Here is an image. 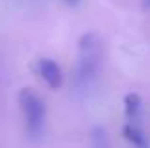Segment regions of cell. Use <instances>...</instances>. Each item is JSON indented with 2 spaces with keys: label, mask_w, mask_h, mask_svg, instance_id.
I'll use <instances>...</instances> for the list:
<instances>
[{
  "label": "cell",
  "mask_w": 150,
  "mask_h": 148,
  "mask_svg": "<svg viewBox=\"0 0 150 148\" xmlns=\"http://www.w3.org/2000/svg\"><path fill=\"white\" fill-rule=\"evenodd\" d=\"M17 103L25 120V131L29 139H40L46 125V104L33 89L23 87L17 93Z\"/></svg>",
  "instance_id": "2"
},
{
  "label": "cell",
  "mask_w": 150,
  "mask_h": 148,
  "mask_svg": "<svg viewBox=\"0 0 150 148\" xmlns=\"http://www.w3.org/2000/svg\"><path fill=\"white\" fill-rule=\"evenodd\" d=\"M143 8H150V0H143Z\"/></svg>",
  "instance_id": "8"
},
{
  "label": "cell",
  "mask_w": 150,
  "mask_h": 148,
  "mask_svg": "<svg viewBox=\"0 0 150 148\" xmlns=\"http://www.w3.org/2000/svg\"><path fill=\"white\" fill-rule=\"evenodd\" d=\"M141 110H143V99L139 93L131 91L124 97V112H125V120L131 123H141Z\"/></svg>",
  "instance_id": "5"
},
{
  "label": "cell",
  "mask_w": 150,
  "mask_h": 148,
  "mask_svg": "<svg viewBox=\"0 0 150 148\" xmlns=\"http://www.w3.org/2000/svg\"><path fill=\"white\" fill-rule=\"evenodd\" d=\"M65 4H69V6H78V4L82 2V0H63Z\"/></svg>",
  "instance_id": "7"
},
{
  "label": "cell",
  "mask_w": 150,
  "mask_h": 148,
  "mask_svg": "<svg viewBox=\"0 0 150 148\" xmlns=\"http://www.w3.org/2000/svg\"><path fill=\"white\" fill-rule=\"evenodd\" d=\"M122 133H124L125 141H127L133 148H150V139H148V135L144 133V129L141 127V123L125 122Z\"/></svg>",
  "instance_id": "4"
},
{
  "label": "cell",
  "mask_w": 150,
  "mask_h": 148,
  "mask_svg": "<svg viewBox=\"0 0 150 148\" xmlns=\"http://www.w3.org/2000/svg\"><path fill=\"white\" fill-rule=\"evenodd\" d=\"M103 65V40L97 32L88 30L78 40V67H76V82L82 87H88Z\"/></svg>",
  "instance_id": "1"
},
{
  "label": "cell",
  "mask_w": 150,
  "mask_h": 148,
  "mask_svg": "<svg viewBox=\"0 0 150 148\" xmlns=\"http://www.w3.org/2000/svg\"><path fill=\"white\" fill-rule=\"evenodd\" d=\"M93 144H95V148H108V137L103 127L93 129Z\"/></svg>",
  "instance_id": "6"
},
{
  "label": "cell",
  "mask_w": 150,
  "mask_h": 148,
  "mask_svg": "<svg viewBox=\"0 0 150 148\" xmlns=\"http://www.w3.org/2000/svg\"><path fill=\"white\" fill-rule=\"evenodd\" d=\"M36 72L51 89H61L63 87L65 76H63V70H61L57 61L50 59V57H40L36 61Z\"/></svg>",
  "instance_id": "3"
}]
</instances>
